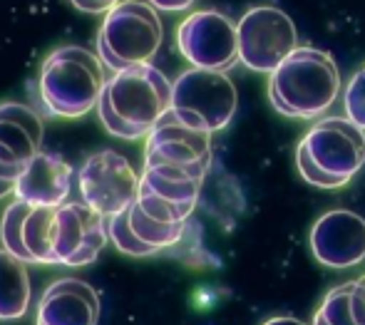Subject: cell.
Instances as JSON below:
<instances>
[{
    "instance_id": "9a60e30c",
    "label": "cell",
    "mask_w": 365,
    "mask_h": 325,
    "mask_svg": "<svg viewBox=\"0 0 365 325\" xmlns=\"http://www.w3.org/2000/svg\"><path fill=\"white\" fill-rule=\"evenodd\" d=\"M311 251L328 268H353L365 261V219L356 211L323 214L311 229Z\"/></svg>"
},
{
    "instance_id": "d6986e66",
    "label": "cell",
    "mask_w": 365,
    "mask_h": 325,
    "mask_svg": "<svg viewBox=\"0 0 365 325\" xmlns=\"http://www.w3.org/2000/svg\"><path fill=\"white\" fill-rule=\"evenodd\" d=\"M127 221H130V231L135 234V239L142 246H147L152 256L169 249V246H177L182 241L184 231H187V224H162V221H154L152 216H147L140 209L137 201L127 209Z\"/></svg>"
},
{
    "instance_id": "277c9868",
    "label": "cell",
    "mask_w": 365,
    "mask_h": 325,
    "mask_svg": "<svg viewBox=\"0 0 365 325\" xmlns=\"http://www.w3.org/2000/svg\"><path fill=\"white\" fill-rule=\"evenodd\" d=\"M365 164V132L348 117H323L296 149V167L311 187H346Z\"/></svg>"
},
{
    "instance_id": "2e32d148",
    "label": "cell",
    "mask_w": 365,
    "mask_h": 325,
    "mask_svg": "<svg viewBox=\"0 0 365 325\" xmlns=\"http://www.w3.org/2000/svg\"><path fill=\"white\" fill-rule=\"evenodd\" d=\"M100 296L77 278H58L40 296L35 325H97Z\"/></svg>"
},
{
    "instance_id": "52a82bcc",
    "label": "cell",
    "mask_w": 365,
    "mask_h": 325,
    "mask_svg": "<svg viewBox=\"0 0 365 325\" xmlns=\"http://www.w3.org/2000/svg\"><path fill=\"white\" fill-rule=\"evenodd\" d=\"M142 174L135 172L132 162L115 149H102L85 159L77 169V192L82 204L105 219L127 211L137 201Z\"/></svg>"
},
{
    "instance_id": "7402d4cb",
    "label": "cell",
    "mask_w": 365,
    "mask_h": 325,
    "mask_svg": "<svg viewBox=\"0 0 365 325\" xmlns=\"http://www.w3.org/2000/svg\"><path fill=\"white\" fill-rule=\"evenodd\" d=\"M351 311L358 325H365V276L353 281V293H351Z\"/></svg>"
},
{
    "instance_id": "4fadbf2b",
    "label": "cell",
    "mask_w": 365,
    "mask_h": 325,
    "mask_svg": "<svg viewBox=\"0 0 365 325\" xmlns=\"http://www.w3.org/2000/svg\"><path fill=\"white\" fill-rule=\"evenodd\" d=\"M43 117L23 102H0V182L18 184L20 174L43 152Z\"/></svg>"
},
{
    "instance_id": "ffe728a7",
    "label": "cell",
    "mask_w": 365,
    "mask_h": 325,
    "mask_svg": "<svg viewBox=\"0 0 365 325\" xmlns=\"http://www.w3.org/2000/svg\"><path fill=\"white\" fill-rule=\"evenodd\" d=\"M351 293H353V281L341 283L333 291H328L321 308L313 316V325H358L351 311Z\"/></svg>"
},
{
    "instance_id": "8fae6325",
    "label": "cell",
    "mask_w": 365,
    "mask_h": 325,
    "mask_svg": "<svg viewBox=\"0 0 365 325\" xmlns=\"http://www.w3.org/2000/svg\"><path fill=\"white\" fill-rule=\"evenodd\" d=\"M110 241L107 219L82 201H68L55 209L53 261L55 266H87Z\"/></svg>"
},
{
    "instance_id": "603a6c76",
    "label": "cell",
    "mask_w": 365,
    "mask_h": 325,
    "mask_svg": "<svg viewBox=\"0 0 365 325\" xmlns=\"http://www.w3.org/2000/svg\"><path fill=\"white\" fill-rule=\"evenodd\" d=\"M70 3H73L77 10H82V13H110L122 0H70Z\"/></svg>"
},
{
    "instance_id": "5bb4252c",
    "label": "cell",
    "mask_w": 365,
    "mask_h": 325,
    "mask_svg": "<svg viewBox=\"0 0 365 325\" xmlns=\"http://www.w3.org/2000/svg\"><path fill=\"white\" fill-rule=\"evenodd\" d=\"M204 182L167 169L145 167L137 204L147 216L162 224H187L202 196Z\"/></svg>"
},
{
    "instance_id": "8992f818",
    "label": "cell",
    "mask_w": 365,
    "mask_h": 325,
    "mask_svg": "<svg viewBox=\"0 0 365 325\" xmlns=\"http://www.w3.org/2000/svg\"><path fill=\"white\" fill-rule=\"evenodd\" d=\"M239 95L226 72L192 67L174 80L172 112L177 120L199 132H219L234 120Z\"/></svg>"
},
{
    "instance_id": "44dd1931",
    "label": "cell",
    "mask_w": 365,
    "mask_h": 325,
    "mask_svg": "<svg viewBox=\"0 0 365 325\" xmlns=\"http://www.w3.org/2000/svg\"><path fill=\"white\" fill-rule=\"evenodd\" d=\"M343 105H346V117L358 125L365 132V67L351 77L346 87V95H343Z\"/></svg>"
},
{
    "instance_id": "ac0fdd59",
    "label": "cell",
    "mask_w": 365,
    "mask_h": 325,
    "mask_svg": "<svg viewBox=\"0 0 365 325\" xmlns=\"http://www.w3.org/2000/svg\"><path fill=\"white\" fill-rule=\"evenodd\" d=\"M30 298L33 288L28 263L0 249V323L20 321L28 313Z\"/></svg>"
},
{
    "instance_id": "7c38bea8",
    "label": "cell",
    "mask_w": 365,
    "mask_h": 325,
    "mask_svg": "<svg viewBox=\"0 0 365 325\" xmlns=\"http://www.w3.org/2000/svg\"><path fill=\"white\" fill-rule=\"evenodd\" d=\"M58 206H30L13 199L0 219V244L20 261L55 266L53 261V221Z\"/></svg>"
},
{
    "instance_id": "7a4b0ae2",
    "label": "cell",
    "mask_w": 365,
    "mask_h": 325,
    "mask_svg": "<svg viewBox=\"0 0 365 325\" xmlns=\"http://www.w3.org/2000/svg\"><path fill=\"white\" fill-rule=\"evenodd\" d=\"M341 95L338 65L326 50L298 48L269 77V100L291 120H318Z\"/></svg>"
},
{
    "instance_id": "6da1fadb",
    "label": "cell",
    "mask_w": 365,
    "mask_h": 325,
    "mask_svg": "<svg viewBox=\"0 0 365 325\" xmlns=\"http://www.w3.org/2000/svg\"><path fill=\"white\" fill-rule=\"evenodd\" d=\"M174 82L152 63L112 72L97 102V117L112 137L147 139L154 127L172 112Z\"/></svg>"
},
{
    "instance_id": "d4e9b609",
    "label": "cell",
    "mask_w": 365,
    "mask_h": 325,
    "mask_svg": "<svg viewBox=\"0 0 365 325\" xmlns=\"http://www.w3.org/2000/svg\"><path fill=\"white\" fill-rule=\"evenodd\" d=\"M264 325H306V323L298 321V318H291V316H279V318H271V321H266Z\"/></svg>"
},
{
    "instance_id": "484cf974",
    "label": "cell",
    "mask_w": 365,
    "mask_h": 325,
    "mask_svg": "<svg viewBox=\"0 0 365 325\" xmlns=\"http://www.w3.org/2000/svg\"><path fill=\"white\" fill-rule=\"evenodd\" d=\"M15 194V184L10 182H0V199H5V196Z\"/></svg>"
},
{
    "instance_id": "3957f363",
    "label": "cell",
    "mask_w": 365,
    "mask_h": 325,
    "mask_svg": "<svg viewBox=\"0 0 365 325\" xmlns=\"http://www.w3.org/2000/svg\"><path fill=\"white\" fill-rule=\"evenodd\" d=\"M107 85L105 65L80 45L58 48L43 60L38 75V100L45 115L77 120L97 110Z\"/></svg>"
},
{
    "instance_id": "ba28073f",
    "label": "cell",
    "mask_w": 365,
    "mask_h": 325,
    "mask_svg": "<svg viewBox=\"0 0 365 325\" xmlns=\"http://www.w3.org/2000/svg\"><path fill=\"white\" fill-rule=\"evenodd\" d=\"M145 167L167 169L204 182L212 167V134L192 130L177 120L174 112H167L147 137Z\"/></svg>"
},
{
    "instance_id": "30bf717a",
    "label": "cell",
    "mask_w": 365,
    "mask_h": 325,
    "mask_svg": "<svg viewBox=\"0 0 365 325\" xmlns=\"http://www.w3.org/2000/svg\"><path fill=\"white\" fill-rule=\"evenodd\" d=\"M177 45L189 65L226 72L239 63V25L219 10H197L179 23Z\"/></svg>"
},
{
    "instance_id": "cb8c5ba5",
    "label": "cell",
    "mask_w": 365,
    "mask_h": 325,
    "mask_svg": "<svg viewBox=\"0 0 365 325\" xmlns=\"http://www.w3.org/2000/svg\"><path fill=\"white\" fill-rule=\"evenodd\" d=\"M152 8L157 10H184L194 3V0H147Z\"/></svg>"
},
{
    "instance_id": "5b68a950",
    "label": "cell",
    "mask_w": 365,
    "mask_h": 325,
    "mask_svg": "<svg viewBox=\"0 0 365 325\" xmlns=\"http://www.w3.org/2000/svg\"><path fill=\"white\" fill-rule=\"evenodd\" d=\"M164 38L157 8L142 0H122L100 25L97 58L112 72H122L135 65H149Z\"/></svg>"
},
{
    "instance_id": "e0dca14e",
    "label": "cell",
    "mask_w": 365,
    "mask_h": 325,
    "mask_svg": "<svg viewBox=\"0 0 365 325\" xmlns=\"http://www.w3.org/2000/svg\"><path fill=\"white\" fill-rule=\"evenodd\" d=\"M73 192V167L55 152H38L15 184V199L30 206H63Z\"/></svg>"
},
{
    "instance_id": "9c48e42d",
    "label": "cell",
    "mask_w": 365,
    "mask_h": 325,
    "mask_svg": "<svg viewBox=\"0 0 365 325\" xmlns=\"http://www.w3.org/2000/svg\"><path fill=\"white\" fill-rule=\"evenodd\" d=\"M239 60L254 72H274L298 50L296 25L281 8L259 5L239 20Z\"/></svg>"
}]
</instances>
